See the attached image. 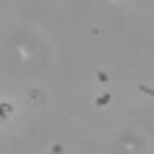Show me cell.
I'll return each instance as SVG.
<instances>
[{
  "label": "cell",
  "instance_id": "6da1fadb",
  "mask_svg": "<svg viewBox=\"0 0 154 154\" xmlns=\"http://www.w3.org/2000/svg\"><path fill=\"white\" fill-rule=\"evenodd\" d=\"M45 101H48V93L39 87H31L28 93H25V104H28V109H42Z\"/></svg>",
  "mask_w": 154,
  "mask_h": 154
},
{
  "label": "cell",
  "instance_id": "7a4b0ae2",
  "mask_svg": "<svg viewBox=\"0 0 154 154\" xmlns=\"http://www.w3.org/2000/svg\"><path fill=\"white\" fill-rule=\"evenodd\" d=\"M109 104H112V90H104V93L93 101V106H95V109H106Z\"/></svg>",
  "mask_w": 154,
  "mask_h": 154
},
{
  "label": "cell",
  "instance_id": "3957f363",
  "mask_svg": "<svg viewBox=\"0 0 154 154\" xmlns=\"http://www.w3.org/2000/svg\"><path fill=\"white\" fill-rule=\"evenodd\" d=\"M11 104H0V118H3V121H8V118H11Z\"/></svg>",
  "mask_w": 154,
  "mask_h": 154
},
{
  "label": "cell",
  "instance_id": "277c9868",
  "mask_svg": "<svg viewBox=\"0 0 154 154\" xmlns=\"http://www.w3.org/2000/svg\"><path fill=\"white\" fill-rule=\"evenodd\" d=\"M98 81H101V84H106V81H109V76H106V70H98V76H95Z\"/></svg>",
  "mask_w": 154,
  "mask_h": 154
}]
</instances>
